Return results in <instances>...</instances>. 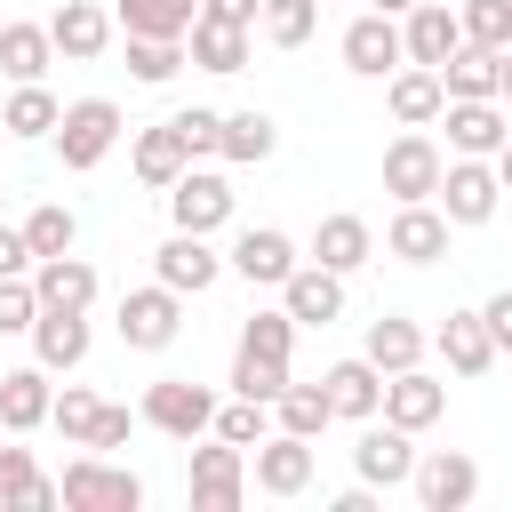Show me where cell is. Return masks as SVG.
I'll return each mask as SVG.
<instances>
[{
  "label": "cell",
  "mask_w": 512,
  "mask_h": 512,
  "mask_svg": "<svg viewBox=\"0 0 512 512\" xmlns=\"http://www.w3.org/2000/svg\"><path fill=\"white\" fill-rule=\"evenodd\" d=\"M56 504L64 512H144V480L128 472V464H112V456H72L64 472H56Z\"/></svg>",
  "instance_id": "cell-1"
},
{
  "label": "cell",
  "mask_w": 512,
  "mask_h": 512,
  "mask_svg": "<svg viewBox=\"0 0 512 512\" xmlns=\"http://www.w3.org/2000/svg\"><path fill=\"white\" fill-rule=\"evenodd\" d=\"M184 496H192V512H240V496H248V448L200 432V448L184 464Z\"/></svg>",
  "instance_id": "cell-2"
},
{
  "label": "cell",
  "mask_w": 512,
  "mask_h": 512,
  "mask_svg": "<svg viewBox=\"0 0 512 512\" xmlns=\"http://www.w3.org/2000/svg\"><path fill=\"white\" fill-rule=\"evenodd\" d=\"M432 208H440L448 224H488V216L504 208L496 160H464V152H448V168H440V192H432Z\"/></svg>",
  "instance_id": "cell-3"
},
{
  "label": "cell",
  "mask_w": 512,
  "mask_h": 512,
  "mask_svg": "<svg viewBox=\"0 0 512 512\" xmlns=\"http://www.w3.org/2000/svg\"><path fill=\"white\" fill-rule=\"evenodd\" d=\"M112 144H120V104H112V96H80V104L56 112V152H64V168H96Z\"/></svg>",
  "instance_id": "cell-4"
},
{
  "label": "cell",
  "mask_w": 512,
  "mask_h": 512,
  "mask_svg": "<svg viewBox=\"0 0 512 512\" xmlns=\"http://www.w3.org/2000/svg\"><path fill=\"white\" fill-rule=\"evenodd\" d=\"M112 328H120V344H128V352H168V344H176V328H184V296H176V288H160V280H152V288H128Z\"/></svg>",
  "instance_id": "cell-5"
},
{
  "label": "cell",
  "mask_w": 512,
  "mask_h": 512,
  "mask_svg": "<svg viewBox=\"0 0 512 512\" xmlns=\"http://www.w3.org/2000/svg\"><path fill=\"white\" fill-rule=\"evenodd\" d=\"M152 432H168V440H200L208 424H216V392L208 384H192V376H160L152 392H144V408H136Z\"/></svg>",
  "instance_id": "cell-6"
},
{
  "label": "cell",
  "mask_w": 512,
  "mask_h": 512,
  "mask_svg": "<svg viewBox=\"0 0 512 512\" xmlns=\"http://www.w3.org/2000/svg\"><path fill=\"white\" fill-rule=\"evenodd\" d=\"M408 488H416V504H424V512H464V504L480 496V464H472L464 448H416Z\"/></svg>",
  "instance_id": "cell-7"
},
{
  "label": "cell",
  "mask_w": 512,
  "mask_h": 512,
  "mask_svg": "<svg viewBox=\"0 0 512 512\" xmlns=\"http://www.w3.org/2000/svg\"><path fill=\"white\" fill-rule=\"evenodd\" d=\"M248 472H256V488H264V496H280V504H288V496H304V488H312L320 456H312V440H296V432H280V424H272V432L248 448Z\"/></svg>",
  "instance_id": "cell-8"
},
{
  "label": "cell",
  "mask_w": 512,
  "mask_h": 512,
  "mask_svg": "<svg viewBox=\"0 0 512 512\" xmlns=\"http://www.w3.org/2000/svg\"><path fill=\"white\" fill-rule=\"evenodd\" d=\"M440 128H448V152L496 160V144L512 136V112H504L496 96H448V104H440Z\"/></svg>",
  "instance_id": "cell-9"
},
{
  "label": "cell",
  "mask_w": 512,
  "mask_h": 512,
  "mask_svg": "<svg viewBox=\"0 0 512 512\" xmlns=\"http://www.w3.org/2000/svg\"><path fill=\"white\" fill-rule=\"evenodd\" d=\"M440 168H448V152H440L424 128H400V136L384 144V192H392V200H432V192H440Z\"/></svg>",
  "instance_id": "cell-10"
},
{
  "label": "cell",
  "mask_w": 512,
  "mask_h": 512,
  "mask_svg": "<svg viewBox=\"0 0 512 512\" xmlns=\"http://www.w3.org/2000/svg\"><path fill=\"white\" fill-rule=\"evenodd\" d=\"M168 224H176V232H224V224H232V184H224L216 168H184V176L168 184Z\"/></svg>",
  "instance_id": "cell-11"
},
{
  "label": "cell",
  "mask_w": 512,
  "mask_h": 512,
  "mask_svg": "<svg viewBox=\"0 0 512 512\" xmlns=\"http://www.w3.org/2000/svg\"><path fill=\"white\" fill-rule=\"evenodd\" d=\"M352 472L368 480V488H408V472H416V432H400V424H360V440H352Z\"/></svg>",
  "instance_id": "cell-12"
},
{
  "label": "cell",
  "mask_w": 512,
  "mask_h": 512,
  "mask_svg": "<svg viewBox=\"0 0 512 512\" xmlns=\"http://www.w3.org/2000/svg\"><path fill=\"white\" fill-rule=\"evenodd\" d=\"M400 64H408V48H400V16L368 8V16H352V24H344V72L384 80V72H400Z\"/></svg>",
  "instance_id": "cell-13"
},
{
  "label": "cell",
  "mask_w": 512,
  "mask_h": 512,
  "mask_svg": "<svg viewBox=\"0 0 512 512\" xmlns=\"http://www.w3.org/2000/svg\"><path fill=\"white\" fill-rule=\"evenodd\" d=\"M384 424H400V432H432L440 416H448V384L440 376H424V360L416 368H400V376H384V408H376Z\"/></svg>",
  "instance_id": "cell-14"
},
{
  "label": "cell",
  "mask_w": 512,
  "mask_h": 512,
  "mask_svg": "<svg viewBox=\"0 0 512 512\" xmlns=\"http://www.w3.org/2000/svg\"><path fill=\"white\" fill-rule=\"evenodd\" d=\"M448 232H456V224H448L432 200H400L392 224H384V248H392L400 264H440V256H448Z\"/></svg>",
  "instance_id": "cell-15"
},
{
  "label": "cell",
  "mask_w": 512,
  "mask_h": 512,
  "mask_svg": "<svg viewBox=\"0 0 512 512\" xmlns=\"http://www.w3.org/2000/svg\"><path fill=\"white\" fill-rule=\"evenodd\" d=\"M224 264H232L248 288H280V280H288L304 256H296V240H288L280 224H248V232L232 240V256H224Z\"/></svg>",
  "instance_id": "cell-16"
},
{
  "label": "cell",
  "mask_w": 512,
  "mask_h": 512,
  "mask_svg": "<svg viewBox=\"0 0 512 512\" xmlns=\"http://www.w3.org/2000/svg\"><path fill=\"white\" fill-rule=\"evenodd\" d=\"M152 272H160V288L200 296V288H216V280H224V256L208 248V232H168V240H160V256H152Z\"/></svg>",
  "instance_id": "cell-17"
},
{
  "label": "cell",
  "mask_w": 512,
  "mask_h": 512,
  "mask_svg": "<svg viewBox=\"0 0 512 512\" xmlns=\"http://www.w3.org/2000/svg\"><path fill=\"white\" fill-rule=\"evenodd\" d=\"M280 312H288L296 328H328V320H344V272H328V264H296V272L280 280Z\"/></svg>",
  "instance_id": "cell-18"
},
{
  "label": "cell",
  "mask_w": 512,
  "mask_h": 512,
  "mask_svg": "<svg viewBox=\"0 0 512 512\" xmlns=\"http://www.w3.org/2000/svg\"><path fill=\"white\" fill-rule=\"evenodd\" d=\"M112 8L104 0H64L56 16H48V40H56V56H72V64H96L104 48H112Z\"/></svg>",
  "instance_id": "cell-19"
},
{
  "label": "cell",
  "mask_w": 512,
  "mask_h": 512,
  "mask_svg": "<svg viewBox=\"0 0 512 512\" xmlns=\"http://www.w3.org/2000/svg\"><path fill=\"white\" fill-rule=\"evenodd\" d=\"M400 48H408V64H448L456 48H464V24H456V8L448 0H416L408 16H400Z\"/></svg>",
  "instance_id": "cell-20"
},
{
  "label": "cell",
  "mask_w": 512,
  "mask_h": 512,
  "mask_svg": "<svg viewBox=\"0 0 512 512\" xmlns=\"http://www.w3.org/2000/svg\"><path fill=\"white\" fill-rule=\"evenodd\" d=\"M32 296H40V312H88L96 304V264L88 256H40L32 264Z\"/></svg>",
  "instance_id": "cell-21"
},
{
  "label": "cell",
  "mask_w": 512,
  "mask_h": 512,
  "mask_svg": "<svg viewBox=\"0 0 512 512\" xmlns=\"http://www.w3.org/2000/svg\"><path fill=\"white\" fill-rule=\"evenodd\" d=\"M432 352L448 360V376H488V368H496V336H488L480 312H448V320L432 328Z\"/></svg>",
  "instance_id": "cell-22"
},
{
  "label": "cell",
  "mask_w": 512,
  "mask_h": 512,
  "mask_svg": "<svg viewBox=\"0 0 512 512\" xmlns=\"http://www.w3.org/2000/svg\"><path fill=\"white\" fill-rule=\"evenodd\" d=\"M320 392H328V408H336V416L368 424V416L384 408V368H376L368 352H352V360H336V368L320 376Z\"/></svg>",
  "instance_id": "cell-23"
},
{
  "label": "cell",
  "mask_w": 512,
  "mask_h": 512,
  "mask_svg": "<svg viewBox=\"0 0 512 512\" xmlns=\"http://www.w3.org/2000/svg\"><path fill=\"white\" fill-rule=\"evenodd\" d=\"M384 104H392L400 128H432L440 104H448V88H440L432 64H400V72H384Z\"/></svg>",
  "instance_id": "cell-24"
},
{
  "label": "cell",
  "mask_w": 512,
  "mask_h": 512,
  "mask_svg": "<svg viewBox=\"0 0 512 512\" xmlns=\"http://www.w3.org/2000/svg\"><path fill=\"white\" fill-rule=\"evenodd\" d=\"M368 256H376V232H368V216L336 208V216H320V224H312V264H328V272H360Z\"/></svg>",
  "instance_id": "cell-25"
},
{
  "label": "cell",
  "mask_w": 512,
  "mask_h": 512,
  "mask_svg": "<svg viewBox=\"0 0 512 512\" xmlns=\"http://www.w3.org/2000/svg\"><path fill=\"white\" fill-rule=\"evenodd\" d=\"M48 400H56V384H48L40 360L32 368H8L0 376V432H40L48 424Z\"/></svg>",
  "instance_id": "cell-26"
},
{
  "label": "cell",
  "mask_w": 512,
  "mask_h": 512,
  "mask_svg": "<svg viewBox=\"0 0 512 512\" xmlns=\"http://www.w3.org/2000/svg\"><path fill=\"white\" fill-rule=\"evenodd\" d=\"M200 16V0H112L120 40H184Z\"/></svg>",
  "instance_id": "cell-27"
},
{
  "label": "cell",
  "mask_w": 512,
  "mask_h": 512,
  "mask_svg": "<svg viewBox=\"0 0 512 512\" xmlns=\"http://www.w3.org/2000/svg\"><path fill=\"white\" fill-rule=\"evenodd\" d=\"M32 360H40L48 376H56V368L72 376V368L88 360V312H40V320H32Z\"/></svg>",
  "instance_id": "cell-28"
},
{
  "label": "cell",
  "mask_w": 512,
  "mask_h": 512,
  "mask_svg": "<svg viewBox=\"0 0 512 512\" xmlns=\"http://www.w3.org/2000/svg\"><path fill=\"white\" fill-rule=\"evenodd\" d=\"M280 152V120L272 112H224V144H216V160H232V168H264Z\"/></svg>",
  "instance_id": "cell-29"
},
{
  "label": "cell",
  "mask_w": 512,
  "mask_h": 512,
  "mask_svg": "<svg viewBox=\"0 0 512 512\" xmlns=\"http://www.w3.org/2000/svg\"><path fill=\"white\" fill-rule=\"evenodd\" d=\"M184 64H200V72H240V64H248V32H240V24H216V16H192Z\"/></svg>",
  "instance_id": "cell-30"
},
{
  "label": "cell",
  "mask_w": 512,
  "mask_h": 512,
  "mask_svg": "<svg viewBox=\"0 0 512 512\" xmlns=\"http://www.w3.org/2000/svg\"><path fill=\"white\" fill-rule=\"evenodd\" d=\"M424 344H432V336H424L416 320H400V312H376V320H368V344H360V352H368V360H376L384 376H400V368H416V360H424Z\"/></svg>",
  "instance_id": "cell-31"
},
{
  "label": "cell",
  "mask_w": 512,
  "mask_h": 512,
  "mask_svg": "<svg viewBox=\"0 0 512 512\" xmlns=\"http://www.w3.org/2000/svg\"><path fill=\"white\" fill-rule=\"evenodd\" d=\"M56 480L32 464V448H0V512H48Z\"/></svg>",
  "instance_id": "cell-32"
},
{
  "label": "cell",
  "mask_w": 512,
  "mask_h": 512,
  "mask_svg": "<svg viewBox=\"0 0 512 512\" xmlns=\"http://www.w3.org/2000/svg\"><path fill=\"white\" fill-rule=\"evenodd\" d=\"M128 160H136V176H144L152 192H168V184H176V176L192 168V152H184V136H176V120H160V128H144Z\"/></svg>",
  "instance_id": "cell-33"
},
{
  "label": "cell",
  "mask_w": 512,
  "mask_h": 512,
  "mask_svg": "<svg viewBox=\"0 0 512 512\" xmlns=\"http://www.w3.org/2000/svg\"><path fill=\"white\" fill-rule=\"evenodd\" d=\"M56 112H64V104H56L40 80H16V96L0 104V128H8L16 144H40V136H56Z\"/></svg>",
  "instance_id": "cell-34"
},
{
  "label": "cell",
  "mask_w": 512,
  "mask_h": 512,
  "mask_svg": "<svg viewBox=\"0 0 512 512\" xmlns=\"http://www.w3.org/2000/svg\"><path fill=\"white\" fill-rule=\"evenodd\" d=\"M48 64H56L48 24H0V72L8 80H48Z\"/></svg>",
  "instance_id": "cell-35"
},
{
  "label": "cell",
  "mask_w": 512,
  "mask_h": 512,
  "mask_svg": "<svg viewBox=\"0 0 512 512\" xmlns=\"http://www.w3.org/2000/svg\"><path fill=\"white\" fill-rule=\"evenodd\" d=\"M272 424H280V432H296V440H320V432L336 424V408H328V392H320V384H288V392L272 400Z\"/></svg>",
  "instance_id": "cell-36"
},
{
  "label": "cell",
  "mask_w": 512,
  "mask_h": 512,
  "mask_svg": "<svg viewBox=\"0 0 512 512\" xmlns=\"http://www.w3.org/2000/svg\"><path fill=\"white\" fill-rule=\"evenodd\" d=\"M72 240H80V216H72L64 200H40V208L24 216V248H32V264H40V256H64Z\"/></svg>",
  "instance_id": "cell-37"
},
{
  "label": "cell",
  "mask_w": 512,
  "mask_h": 512,
  "mask_svg": "<svg viewBox=\"0 0 512 512\" xmlns=\"http://www.w3.org/2000/svg\"><path fill=\"white\" fill-rule=\"evenodd\" d=\"M216 440H232V448H256L264 432H272V400H248V392H232V400H216V424H208Z\"/></svg>",
  "instance_id": "cell-38"
},
{
  "label": "cell",
  "mask_w": 512,
  "mask_h": 512,
  "mask_svg": "<svg viewBox=\"0 0 512 512\" xmlns=\"http://www.w3.org/2000/svg\"><path fill=\"white\" fill-rule=\"evenodd\" d=\"M440 88H448V96H496V48H472V40H464V48L440 64Z\"/></svg>",
  "instance_id": "cell-39"
},
{
  "label": "cell",
  "mask_w": 512,
  "mask_h": 512,
  "mask_svg": "<svg viewBox=\"0 0 512 512\" xmlns=\"http://www.w3.org/2000/svg\"><path fill=\"white\" fill-rule=\"evenodd\" d=\"M256 24H264V40H272V48H304V40L320 32V0H264V16H256Z\"/></svg>",
  "instance_id": "cell-40"
},
{
  "label": "cell",
  "mask_w": 512,
  "mask_h": 512,
  "mask_svg": "<svg viewBox=\"0 0 512 512\" xmlns=\"http://www.w3.org/2000/svg\"><path fill=\"white\" fill-rule=\"evenodd\" d=\"M232 392L280 400V392H288V360H264V352H240V344H232Z\"/></svg>",
  "instance_id": "cell-41"
},
{
  "label": "cell",
  "mask_w": 512,
  "mask_h": 512,
  "mask_svg": "<svg viewBox=\"0 0 512 512\" xmlns=\"http://www.w3.org/2000/svg\"><path fill=\"white\" fill-rule=\"evenodd\" d=\"M96 408H104V400H96L88 384H64V392L48 400V424H56L72 448H88V432H96Z\"/></svg>",
  "instance_id": "cell-42"
},
{
  "label": "cell",
  "mask_w": 512,
  "mask_h": 512,
  "mask_svg": "<svg viewBox=\"0 0 512 512\" xmlns=\"http://www.w3.org/2000/svg\"><path fill=\"white\" fill-rule=\"evenodd\" d=\"M128 72H136L144 88H168V80L184 72V40H128Z\"/></svg>",
  "instance_id": "cell-43"
},
{
  "label": "cell",
  "mask_w": 512,
  "mask_h": 512,
  "mask_svg": "<svg viewBox=\"0 0 512 512\" xmlns=\"http://www.w3.org/2000/svg\"><path fill=\"white\" fill-rule=\"evenodd\" d=\"M240 352L288 360V352H296V320H288V312H248V320H240Z\"/></svg>",
  "instance_id": "cell-44"
},
{
  "label": "cell",
  "mask_w": 512,
  "mask_h": 512,
  "mask_svg": "<svg viewBox=\"0 0 512 512\" xmlns=\"http://www.w3.org/2000/svg\"><path fill=\"white\" fill-rule=\"evenodd\" d=\"M456 24H464L472 48H504V40H512V0H464Z\"/></svg>",
  "instance_id": "cell-45"
},
{
  "label": "cell",
  "mask_w": 512,
  "mask_h": 512,
  "mask_svg": "<svg viewBox=\"0 0 512 512\" xmlns=\"http://www.w3.org/2000/svg\"><path fill=\"white\" fill-rule=\"evenodd\" d=\"M168 120H176V136H184V152H192V160H216V144H224V112L192 104V112H168Z\"/></svg>",
  "instance_id": "cell-46"
},
{
  "label": "cell",
  "mask_w": 512,
  "mask_h": 512,
  "mask_svg": "<svg viewBox=\"0 0 512 512\" xmlns=\"http://www.w3.org/2000/svg\"><path fill=\"white\" fill-rule=\"evenodd\" d=\"M32 320H40V296H32V272H16V280H0V336H32Z\"/></svg>",
  "instance_id": "cell-47"
},
{
  "label": "cell",
  "mask_w": 512,
  "mask_h": 512,
  "mask_svg": "<svg viewBox=\"0 0 512 512\" xmlns=\"http://www.w3.org/2000/svg\"><path fill=\"white\" fill-rule=\"evenodd\" d=\"M128 432H136V408L104 400V408H96V432H88V448H96V456H112V448H128Z\"/></svg>",
  "instance_id": "cell-48"
},
{
  "label": "cell",
  "mask_w": 512,
  "mask_h": 512,
  "mask_svg": "<svg viewBox=\"0 0 512 512\" xmlns=\"http://www.w3.org/2000/svg\"><path fill=\"white\" fill-rule=\"evenodd\" d=\"M16 272H32V248H24V224L0 216V280H16Z\"/></svg>",
  "instance_id": "cell-49"
},
{
  "label": "cell",
  "mask_w": 512,
  "mask_h": 512,
  "mask_svg": "<svg viewBox=\"0 0 512 512\" xmlns=\"http://www.w3.org/2000/svg\"><path fill=\"white\" fill-rule=\"evenodd\" d=\"M200 16H216V24H240V32H256L264 0H200Z\"/></svg>",
  "instance_id": "cell-50"
},
{
  "label": "cell",
  "mask_w": 512,
  "mask_h": 512,
  "mask_svg": "<svg viewBox=\"0 0 512 512\" xmlns=\"http://www.w3.org/2000/svg\"><path fill=\"white\" fill-rule=\"evenodd\" d=\"M480 320H488V336H496V352H512V288H496V296L480 304Z\"/></svg>",
  "instance_id": "cell-51"
},
{
  "label": "cell",
  "mask_w": 512,
  "mask_h": 512,
  "mask_svg": "<svg viewBox=\"0 0 512 512\" xmlns=\"http://www.w3.org/2000/svg\"><path fill=\"white\" fill-rule=\"evenodd\" d=\"M328 512H376V488H368V480H360V488H344V496H336V504H328Z\"/></svg>",
  "instance_id": "cell-52"
},
{
  "label": "cell",
  "mask_w": 512,
  "mask_h": 512,
  "mask_svg": "<svg viewBox=\"0 0 512 512\" xmlns=\"http://www.w3.org/2000/svg\"><path fill=\"white\" fill-rule=\"evenodd\" d=\"M496 104H504V112H512V40H504V48H496Z\"/></svg>",
  "instance_id": "cell-53"
},
{
  "label": "cell",
  "mask_w": 512,
  "mask_h": 512,
  "mask_svg": "<svg viewBox=\"0 0 512 512\" xmlns=\"http://www.w3.org/2000/svg\"><path fill=\"white\" fill-rule=\"evenodd\" d=\"M496 184H504V192H512V136H504V144H496Z\"/></svg>",
  "instance_id": "cell-54"
},
{
  "label": "cell",
  "mask_w": 512,
  "mask_h": 512,
  "mask_svg": "<svg viewBox=\"0 0 512 512\" xmlns=\"http://www.w3.org/2000/svg\"><path fill=\"white\" fill-rule=\"evenodd\" d=\"M376 8H384V16H408V8H416V0H376Z\"/></svg>",
  "instance_id": "cell-55"
},
{
  "label": "cell",
  "mask_w": 512,
  "mask_h": 512,
  "mask_svg": "<svg viewBox=\"0 0 512 512\" xmlns=\"http://www.w3.org/2000/svg\"><path fill=\"white\" fill-rule=\"evenodd\" d=\"M0 216H8V192H0Z\"/></svg>",
  "instance_id": "cell-56"
}]
</instances>
